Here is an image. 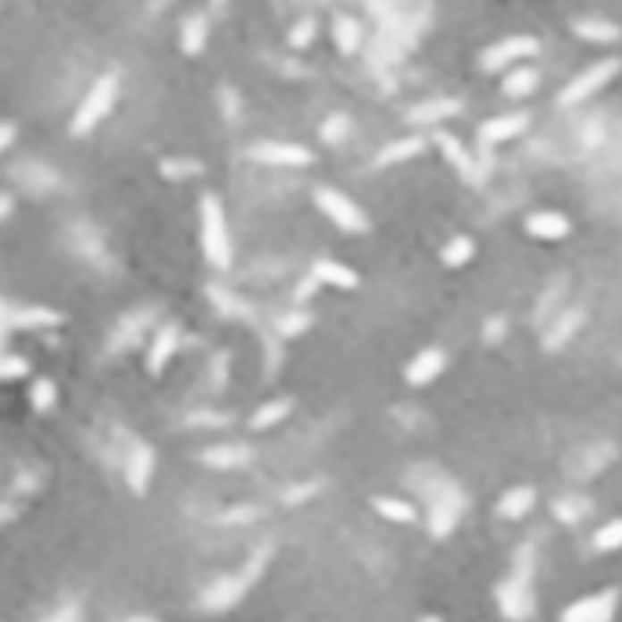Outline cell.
<instances>
[{"label": "cell", "instance_id": "20", "mask_svg": "<svg viewBox=\"0 0 622 622\" xmlns=\"http://www.w3.org/2000/svg\"><path fill=\"white\" fill-rule=\"evenodd\" d=\"M206 41H209V15H206V12L187 15V19H183V29H180V48H183L187 55H202Z\"/></svg>", "mask_w": 622, "mask_h": 622}, {"label": "cell", "instance_id": "28", "mask_svg": "<svg viewBox=\"0 0 622 622\" xmlns=\"http://www.w3.org/2000/svg\"><path fill=\"white\" fill-rule=\"evenodd\" d=\"M424 150V139L421 136H403L396 143H388L381 154H377V165H399L407 158H417V154Z\"/></svg>", "mask_w": 622, "mask_h": 622}, {"label": "cell", "instance_id": "4", "mask_svg": "<svg viewBox=\"0 0 622 622\" xmlns=\"http://www.w3.org/2000/svg\"><path fill=\"white\" fill-rule=\"evenodd\" d=\"M118 92H122V77L118 70H106L96 77V85L85 92L81 106H77L73 122H70V136H88L106 113L113 110V103H118Z\"/></svg>", "mask_w": 622, "mask_h": 622}, {"label": "cell", "instance_id": "7", "mask_svg": "<svg viewBox=\"0 0 622 622\" xmlns=\"http://www.w3.org/2000/svg\"><path fill=\"white\" fill-rule=\"evenodd\" d=\"M538 52V37H501V41H494L491 48H483L480 55V66L491 70V73H501V70H509L513 63L520 59H531Z\"/></svg>", "mask_w": 622, "mask_h": 622}, {"label": "cell", "instance_id": "15", "mask_svg": "<svg viewBox=\"0 0 622 622\" xmlns=\"http://www.w3.org/2000/svg\"><path fill=\"white\" fill-rule=\"evenodd\" d=\"M524 231L538 242H560L571 235V220L564 213H553V209H538L524 220Z\"/></svg>", "mask_w": 622, "mask_h": 622}, {"label": "cell", "instance_id": "45", "mask_svg": "<svg viewBox=\"0 0 622 622\" xmlns=\"http://www.w3.org/2000/svg\"><path fill=\"white\" fill-rule=\"evenodd\" d=\"M209 12H216V15L227 12V0H209Z\"/></svg>", "mask_w": 622, "mask_h": 622}, {"label": "cell", "instance_id": "2", "mask_svg": "<svg viewBox=\"0 0 622 622\" xmlns=\"http://www.w3.org/2000/svg\"><path fill=\"white\" fill-rule=\"evenodd\" d=\"M267 560H271V546H256V550L249 553V560H246L242 571L223 575V578L213 582V586H206L198 608H206V611H227V608H235V604L246 597V590L260 578V571L267 567Z\"/></svg>", "mask_w": 622, "mask_h": 622}, {"label": "cell", "instance_id": "38", "mask_svg": "<svg viewBox=\"0 0 622 622\" xmlns=\"http://www.w3.org/2000/svg\"><path fill=\"white\" fill-rule=\"evenodd\" d=\"M48 622H81V608H77V604H66V608H59Z\"/></svg>", "mask_w": 622, "mask_h": 622}, {"label": "cell", "instance_id": "41", "mask_svg": "<svg viewBox=\"0 0 622 622\" xmlns=\"http://www.w3.org/2000/svg\"><path fill=\"white\" fill-rule=\"evenodd\" d=\"M498 333L505 337V319H491V323H487V340H494Z\"/></svg>", "mask_w": 622, "mask_h": 622}, {"label": "cell", "instance_id": "8", "mask_svg": "<svg viewBox=\"0 0 622 622\" xmlns=\"http://www.w3.org/2000/svg\"><path fill=\"white\" fill-rule=\"evenodd\" d=\"M615 611H618V590H601L567 604L560 622H615Z\"/></svg>", "mask_w": 622, "mask_h": 622}, {"label": "cell", "instance_id": "14", "mask_svg": "<svg viewBox=\"0 0 622 622\" xmlns=\"http://www.w3.org/2000/svg\"><path fill=\"white\" fill-rule=\"evenodd\" d=\"M443 370H447V352H443V348H424V352H417V356L407 363L403 377H407V384L424 388V384H433Z\"/></svg>", "mask_w": 622, "mask_h": 622}, {"label": "cell", "instance_id": "23", "mask_svg": "<svg viewBox=\"0 0 622 622\" xmlns=\"http://www.w3.org/2000/svg\"><path fill=\"white\" fill-rule=\"evenodd\" d=\"M534 501H538L534 487H513V491H505L498 498V517L501 520H520V517H527L534 509Z\"/></svg>", "mask_w": 622, "mask_h": 622}, {"label": "cell", "instance_id": "9", "mask_svg": "<svg viewBox=\"0 0 622 622\" xmlns=\"http://www.w3.org/2000/svg\"><path fill=\"white\" fill-rule=\"evenodd\" d=\"M249 158L260 162V165L304 169V165L315 162V154H311L307 147H300V143H279V139H271V143H253V147H249Z\"/></svg>", "mask_w": 622, "mask_h": 622}, {"label": "cell", "instance_id": "39", "mask_svg": "<svg viewBox=\"0 0 622 622\" xmlns=\"http://www.w3.org/2000/svg\"><path fill=\"white\" fill-rule=\"evenodd\" d=\"M15 132H19V129H15L12 122H0V150H8V147L15 143Z\"/></svg>", "mask_w": 622, "mask_h": 622}, {"label": "cell", "instance_id": "29", "mask_svg": "<svg viewBox=\"0 0 622 622\" xmlns=\"http://www.w3.org/2000/svg\"><path fill=\"white\" fill-rule=\"evenodd\" d=\"M476 256V242L469 239V235H454L443 249H440V260L447 264V267H465Z\"/></svg>", "mask_w": 622, "mask_h": 622}, {"label": "cell", "instance_id": "31", "mask_svg": "<svg viewBox=\"0 0 622 622\" xmlns=\"http://www.w3.org/2000/svg\"><path fill=\"white\" fill-rule=\"evenodd\" d=\"M590 546H593L597 553H615V550H622V520H608L604 527H597Z\"/></svg>", "mask_w": 622, "mask_h": 622}, {"label": "cell", "instance_id": "11", "mask_svg": "<svg viewBox=\"0 0 622 622\" xmlns=\"http://www.w3.org/2000/svg\"><path fill=\"white\" fill-rule=\"evenodd\" d=\"M461 509H465V501H461V491L458 487H447L433 498V513H429V531L433 538H447L458 520H461Z\"/></svg>", "mask_w": 622, "mask_h": 622}, {"label": "cell", "instance_id": "34", "mask_svg": "<svg viewBox=\"0 0 622 622\" xmlns=\"http://www.w3.org/2000/svg\"><path fill=\"white\" fill-rule=\"evenodd\" d=\"M315 19H311V15H304V19H297V26L290 29V48L293 52H304L311 41H315Z\"/></svg>", "mask_w": 622, "mask_h": 622}, {"label": "cell", "instance_id": "5", "mask_svg": "<svg viewBox=\"0 0 622 622\" xmlns=\"http://www.w3.org/2000/svg\"><path fill=\"white\" fill-rule=\"evenodd\" d=\"M622 70V63L618 59H597V63H590V66H582L571 81L560 88V96H557V103L560 106H578V103H586L590 96H597L611 77Z\"/></svg>", "mask_w": 622, "mask_h": 622}, {"label": "cell", "instance_id": "19", "mask_svg": "<svg viewBox=\"0 0 622 622\" xmlns=\"http://www.w3.org/2000/svg\"><path fill=\"white\" fill-rule=\"evenodd\" d=\"M458 110H461L458 99H424V103H417V106L407 113V122H410V125H440V122L454 118Z\"/></svg>", "mask_w": 622, "mask_h": 622}, {"label": "cell", "instance_id": "47", "mask_svg": "<svg viewBox=\"0 0 622 622\" xmlns=\"http://www.w3.org/2000/svg\"><path fill=\"white\" fill-rule=\"evenodd\" d=\"M139 622H154V618H139Z\"/></svg>", "mask_w": 622, "mask_h": 622}, {"label": "cell", "instance_id": "1", "mask_svg": "<svg viewBox=\"0 0 622 622\" xmlns=\"http://www.w3.org/2000/svg\"><path fill=\"white\" fill-rule=\"evenodd\" d=\"M494 597L509 622H524L534 615V550L531 546H524L517 553L513 571L494 586Z\"/></svg>", "mask_w": 622, "mask_h": 622}, {"label": "cell", "instance_id": "36", "mask_svg": "<svg viewBox=\"0 0 622 622\" xmlns=\"http://www.w3.org/2000/svg\"><path fill=\"white\" fill-rule=\"evenodd\" d=\"M348 129H352V122L340 118V113H337V118H330V122L323 125V139H326V143H340Z\"/></svg>", "mask_w": 622, "mask_h": 622}, {"label": "cell", "instance_id": "32", "mask_svg": "<svg viewBox=\"0 0 622 622\" xmlns=\"http://www.w3.org/2000/svg\"><path fill=\"white\" fill-rule=\"evenodd\" d=\"M158 169H162L165 180H194V176H202V162H194V158H165Z\"/></svg>", "mask_w": 622, "mask_h": 622}, {"label": "cell", "instance_id": "44", "mask_svg": "<svg viewBox=\"0 0 622 622\" xmlns=\"http://www.w3.org/2000/svg\"><path fill=\"white\" fill-rule=\"evenodd\" d=\"M12 216V198L8 194H0V220H8Z\"/></svg>", "mask_w": 622, "mask_h": 622}, {"label": "cell", "instance_id": "24", "mask_svg": "<svg viewBox=\"0 0 622 622\" xmlns=\"http://www.w3.org/2000/svg\"><path fill=\"white\" fill-rule=\"evenodd\" d=\"M575 37H582V41H590V45H615L622 29L608 19H575Z\"/></svg>", "mask_w": 622, "mask_h": 622}, {"label": "cell", "instance_id": "35", "mask_svg": "<svg viewBox=\"0 0 622 622\" xmlns=\"http://www.w3.org/2000/svg\"><path fill=\"white\" fill-rule=\"evenodd\" d=\"M29 374V363L15 352H0V381H19Z\"/></svg>", "mask_w": 622, "mask_h": 622}, {"label": "cell", "instance_id": "17", "mask_svg": "<svg viewBox=\"0 0 622 622\" xmlns=\"http://www.w3.org/2000/svg\"><path fill=\"white\" fill-rule=\"evenodd\" d=\"M52 326H63V311L41 304L12 307V330H52Z\"/></svg>", "mask_w": 622, "mask_h": 622}, {"label": "cell", "instance_id": "33", "mask_svg": "<svg viewBox=\"0 0 622 622\" xmlns=\"http://www.w3.org/2000/svg\"><path fill=\"white\" fill-rule=\"evenodd\" d=\"M29 403H33V410L48 414V410L55 407V381H48V377H37V381L29 384Z\"/></svg>", "mask_w": 622, "mask_h": 622}, {"label": "cell", "instance_id": "18", "mask_svg": "<svg viewBox=\"0 0 622 622\" xmlns=\"http://www.w3.org/2000/svg\"><path fill=\"white\" fill-rule=\"evenodd\" d=\"M311 279L319 286H333V290H356L359 286V275L340 260H315L311 264Z\"/></svg>", "mask_w": 622, "mask_h": 622}, {"label": "cell", "instance_id": "30", "mask_svg": "<svg viewBox=\"0 0 622 622\" xmlns=\"http://www.w3.org/2000/svg\"><path fill=\"white\" fill-rule=\"evenodd\" d=\"M290 410H293V399H271V403L256 407V414L249 417V424H253V429H271V424L286 421Z\"/></svg>", "mask_w": 622, "mask_h": 622}, {"label": "cell", "instance_id": "25", "mask_svg": "<svg viewBox=\"0 0 622 622\" xmlns=\"http://www.w3.org/2000/svg\"><path fill=\"white\" fill-rule=\"evenodd\" d=\"M578 323H582V311H578V307L564 311V315H557V319L550 323V330H546V340H542V344H546L550 352H557L560 344H567V340H571V337L578 333Z\"/></svg>", "mask_w": 622, "mask_h": 622}, {"label": "cell", "instance_id": "16", "mask_svg": "<svg viewBox=\"0 0 622 622\" xmlns=\"http://www.w3.org/2000/svg\"><path fill=\"white\" fill-rule=\"evenodd\" d=\"M176 348H180V326H176V323H165L158 333H154V340H150L147 370H150V374H162V370L169 366V359L176 356Z\"/></svg>", "mask_w": 622, "mask_h": 622}, {"label": "cell", "instance_id": "3", "mask_svg": "<svg viewBox=\"0 0 622 622\" xmlns=\"http://www.w3.org/2000/svg\"><path fill=\"white\" fill-rule=\"evenodd\" d=\"M198 223H202V253L209 260V267L227 271L235 260V246H231V231H227V216L216 194H202L198 202Z\"/></svg>", "mask_w": 622, "mask_h": 622}, {"label": "cell", "instance_id": "22", "mask_svg": "<svg viewBox=\"0 0 622 622\" xmlns=\"http://www.w3.org/2000/svg\"><path fill=\"white\" fill-rule=\"evenodd\" d=\"M253 450L242 447V443H231V447H209L198 454L202 465H209V469H239V465H249Z\"/></svg>", "mask_w": 622, "mask_h": 622}, {"label": "cell", "instance_id": "13", "mask_svg": "<svg viewBox=\"0 0 622 622\" xmlns=\"http://www.w3.org/2000/svg\"><path fill=\"white\" fill-rule=\"evenodd\" d=\"M531 125V118L527 113H498V118H487L483 125H480V143L483 147H498V143H509V139H517V136H524V129Z\"/></svg>", "mask_w": 622, "mask_h": 622}, {"label": "cell", "instance_id": "46", "mask_svg": "<svg viewBox=\"0 0 622 622\" xmlns=\"http://www.w3.org/2000/svg\"><path fill=\"white\" fill-rule=\"evenodd\" d=\"M421 622H443V618H436V615H424V618H421Z\"/></svg>", "mask_w": 622, "mask_h": 622}, {"label": "cell", "instance_id": "37", "mask_svg": "<svg viewBox=\"0 0 622 622\" xmlns=\"http://www.w3.org/2000/svg\"><path fill=\"white\" fill-rule=\"evenodd\" d=\"M307 323H311L307 315H282V319H279V333H282V337H297V333L307 330Z\"/></svg>", "mask_w": 622, "mask_h": 622}, {"label": "cell", "instance_id": "43", "mask_svg": "<svg viewBox=\"0 0 622 622\" xmlns=\"http://www.w3.org/2000/svg\"><path fill=\"white\" fill-rule=\"evenodd\" d=\"M256 513H260V509H235V513H227L223 520H253Z\"/></svg>", "mask_w": 622, "mask_h": 622}, {"label": "cell", "instance_id": "26", "mask_svg": "<svg viewBox=\"0 0 622 622\" xmlns=\"http://www.w3.org/2000/svg\"><path fill=\"white\" fill-rule=\"evenodd\" d=\"M534 88H538V70L534 66H517V70H509V73L501 77V92L513 96V99H524Z\"/></svg>", "mask_w": 622, "mask_h": 622}, {"label": "cell", "instance_id": "6", "mask_svg": "<svg viewBox=\"0 0 622 622\" xmlns=\"http://www.w3.org/2000/svg\"><path fill=\"white\" fill-rule=\"evenodd\" d=\"M315 209L330 223H337L340 231H348V235H363V231H370L366 213L352 198H348L344 190H337V187H315Z\"/></svg>", "mask_w": 622, "mask_h": 622}, {"label": "cell", "instance_id": "21", "mask_svg": "<svg viewBox=\"0 0 622 622\" xmlns=\"http://www.w3.org/2000/svg\"><path fill=\"white\" fill-rule=\"evenodd\" d=\"M370 505H374L377 517L392 520V524H414L417 520V505L407 501V498H396V494H377V498H370Z\"/></svg>", "mask_w": 622, "mask_h": 622}, {"label": "cell", "instance_id": "12", "mask_svg": "<svg viewBox=\"0 0 622 622\" xmlns=\"http://www.w3.org/2000/svg\"><path fill=\"white\" fill-rule=\"evenodd\" d=\"M433 143L440 147V154L454 165V172L465 180V183H476L480 180V169H476V158H473V150L465 147L458 136H450V132H436L433 136Z\"/></svg>", "mask_w": 622, "mask_h": 622}, {"label": "cell", "instance_id": "27", "mask_svg": "<svg viewBox=\"0 0 622 622\" xmlns=\"http://www.w3.org/2000/svg\"><path fill=\"white\" fill-rule=\"evenodd\" d=\"M333 41H337V48H340L344 55L359 52V45H363V26H359L352 15H333Z\"/></svg>", "mask_w": 622, "mask_h": 622}, {"label": "cell", "instance_id": "10", "mask_svg": "<svg viewBox=\"0 0 622 622\" xmlns=\"http://www.w3.org/2000/svg\"><path fill=\"white\" fill-rule=\"evenodd\" d=\"M150 480H154V450H150V443L132 440L125 450V483L132 494H147Z\"/></svg>", "mask_w": 622, "mask_h": 622}, {"label": "cell", "instance_id": "40", "mask_svg": "<svg viewBox=\"0 0 622 622\" xmlns=\"http://www.w3.org/2000/svg\"><path fill=\"white\" fill-rule=\"evenodd\" d=\"M220 96H223V103H227V106H223V110H227V118H239V99H235V92L223 88Z\"/></svg>", "mask_w": 622, "mask_h": 622}, {"label": "cell", "instance_id": "42", "mask_svg": "<svg viewBox=\"0 0 622 622\" xmlns=\"http://www.w3.org/2000/svg\"><path fill=\"white\" fill-rule=\"evenodd\" d=\"M315 286H319L315 279H307V282H300V290H297V300H307L311 293H315Z\"/></svg>", "mask_w": 622, "mask_h": 622}]
</instances>
